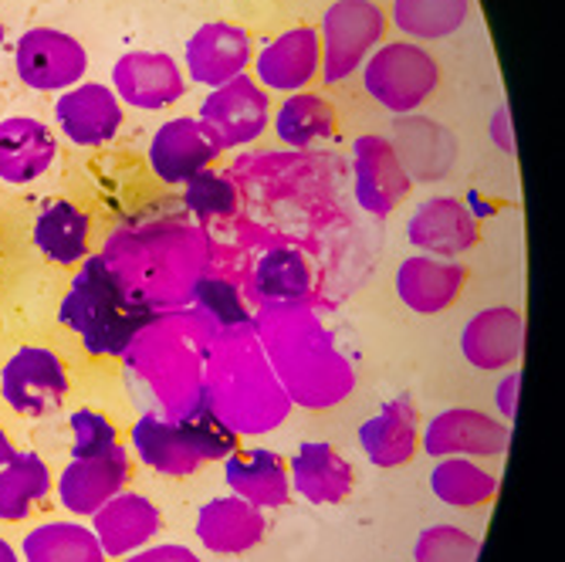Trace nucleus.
<instances>
[{
  "mask_svg": "<svg viewBox=\"0 0 565 562\" xmlns=\"http://www.w3.org/2000/svg\"><path fill=\"white\" fill-rule=\"evenodd\" d=\"M359 444L376 468H399L414 462L420 447V421L409 396L390 400L376 417L359 427Z\"/></svg>",
  "mask_w": 565,
  "mask_h": 562,
  "instance_id": "obj_29",
  "label": "nucleus"
},
{
  "mask_svg": "<svg viewBox=\"0 0 565 562\" xmlns=\"http://www.w3.org/2000/svg\"><path fill=\"white\" fill-rule=\"evenodd\" d=\"M275 123V136L285 146L305 149L319 139H332L335 136V109L332 102L316 95V92H295L288 95L278 113L271 116Z\"/></svg>",
  "mask_w": 565,
  "mask_h": 562,
  "instance_id": "obj_33",
  "label": "nucleus"
},
{
  "mask_svg": "<svg viewBox=\"0 0 565 562\" xmlns=\"http://www.w3.org/2000/svg\"><path fill=\"white\" fill-rule=\"evenodd\" d=\"M24 562H106L95 532L78 522H47L24 536Z\"/></svg>",
  "mask_w": 565,
  "mask_h": 562,
  "instance_id": "obj_32",
  "label": "nucleus"
},
{
  "mask_svg": "<svg viewBox=\"0 0 565 562\" xmlns=\"http://www.w3.org/2000/svg\"><path fill=\"white\" fill-rule=\"evenodd\" d=\"M183 65L186 75L203 85V88H217L237 75L247 72L250 65V34L237 24L227 21H207L193 31L183 51Z\"/></svg>",
  "mask_w": 565,
  "mask_h": 562,
  "instance_id": "obj_18",
  "label": "nucleus"
},
{
  "mask_svg": "<svg viewBox=\"0 0 565 562\" xmlns=\"http://www.w3.org/2000/svg\"><path fill=\"white\" fill-rule=\"evenodd\" d=\"M119 447V431L98 411L72 414V457H95Z\"/></svg>",
  "mask_w": 565,
  "mask_h": 562,
  "instance_id": "obj_39",
  "label": "nucleus"
},
{
  "mask_svg": "<svg viewBox=\"0 0 565 562\" xmlns=\"http://www.w3.org/2000/svg\"><path fill=\"white\" fill-rule=\"evenodd\" d=\"M221 142L214 132L203 126L196 116H180L167 119L149 142V167L163 183L183 187L196 173L211 170V163L221 157Z\"/></svg>",
  "mask_w": 565,
  "mask_h": 562,
  "instance_id": "obj_13",
  "label": "nucleus"
},
{
  "mask_svg": "<svg viewBox=\"0 0 565 562\" xmlns=\"http://www.w3.org/2000/svg\"><path fill=\"white\" fill-rule=\"evenodd\" d=\"M0 562H21V555L14 552V545L4 542V539H0Z\"/></svg>",
  "mask_w": 565,
  "mask_h": 562,
  "instance_id": "obj_44",
  "label": "nucleus"
},
{
  "mask_svg": "<svg viewBox=\"0 0 565 562\" xmlns=\"http://www.w3.org/2000/svg\"><path fill=\"white\" fill-rule=\"evenodd\" d=\"M250 329L258 336L291 406L332 411L352 393L355 370L312 305H262L258 316L250 319Z\"/></svg>",
  "mask_w": 565,
  "mask_h": 562,
  "instance_id": "obj_1",
  "label": "nucleus"
},
{
  "mask_svg": "<svg viewBox=\"0 0 565 562\" xmlns=\"http://www.w3.org/2000/svg\"><path fill=\"white\" fill-rule=\"evenodd\" d=\"M406 237L420 254L454 262L457 254H468L481 241V227L457 197H430L409 218Z\"/></svg>",
  "mask_w": 565,
  "mask_h": 562,
  "instance_id": "obj_19",
  "label": "nucleus"
},
{
  "mask_svg": "<svg viewBox=\"0 0 565 562\" xmlns=\"http://www.w3.org/2000/svg\"><path fill=\"white\" fill-rule=\"evenodd\" d=\"M494 139L504 152H511V132H508V109H498L494 116Z\"/></svg>",
  "mask_w": 565,
  "mask_h": 562,
  "instance_id": "obj_42",
  "label": "nucleus"
},
{
  "mask_svg": "<svg viewBox=\"0 0 565 562\" xmlns=\"http://www.w3.org/2000/svg\"><path fill=\"white\" fill-rule=\"evenodd\" d=\"M265 512L254 508L250 501L231 495V498H214L196 512V539L207 552L217 555H241L250 552L265 539Z\"/></svg>",
  "mask_w": 565,
  "mask_h": 562,
  "instance_id": "obj_26",
  "label": "nucleus"
},
{
  "mask_svg": "<svg viewBox=\"0 0 565 562\" xmlns=\"http://www.w3.org/2000/svg\"><path fill=\"white\" fill-rule=\"evenodd\" d=\"M386 14L376 0H335L322 18V82L339 85L383 44Z\"/></svg>",
  "mask_w": 565,
  "mask_h": 562,
  "instance_id": "obj_8",
  "label": "nucleus"
},
{
  "mask_svg": "<svg viewBox=\"0 0 565 562\" xmlns=\"http://www.w3.org/2000/svg\"><path fill=\"white\" fill-rule=\"evenodd\" d=\"M132 478V457L119 444L109 454L72 457L58 478V498L72 516H95L109 498H116Z\"/></svg>",
  "mask_w": 565,
  "mask_h": 562,
  "instance_id": "obj_17",
  "label": "nucleus"
},
{
  "mask_svg": "<svg viewBox=\"0 0 565 562\" xmlns=\"http://www.w3.org/2000/svg\"><path fill=\"white\" fill-rule=\"evenodd\" d=\"M122 291L149 312L190 309L207 282V244L193 227L152 224L122 231L98 254Z\"/></svg>",
  "mask_w": 565,
  "mask_h": 562,
  "instance_id": "obj_3",
  "label": "nucleus"
},
{
  "mask_svg": "<svg viewBox=\"0 0 565 562\" xmlns=\"http://www.w3.org/2000/svg\"><path fill=\"white\" fill-rule=\"evenodd\" d=\"M122 562H203V559L196 552H190L186 545L163 542V545H142V549L122 555Z\"/></svg>",
  "mask_w": 565,
  "mask_h": 562,
  "instance_id": "obj_40",
  "label": "nucleus"
},
{
  "mask_svg": "<svg viewBox=\"0 0 565 562\" xmlns=\"http://www.w3.org/2000/svg\"><path fill=\"white\" fill-rule=\"evenodd\" d=\"M525 349V319L511 305H491V309L471 316L460 332V352L475 370L498 373L515 367Z\"/></svg>",
  "mask_w": 565,
  "mask_h": 562,
  "instance_id": "obj_21",
  "label": "nucleus"
},
{
  "mask_svg": "<svg viewBox=\"0 0 565 562\" xmlns=\"http://www.w3.org/2000/svg\"><path fill=\"white\" fill-rule=\"evenodd\" d=\"M55 119L65 139L75 146H102L122 129V102L113 88L98 82H78L55 102Z\"/></svg>",
  "mask_w": 565,
  "mask_h": 562,
  "instance_id": "obj_20",
  "label": "nucleus"
},
{
  "mask_svg": "<svg viewBox=\"0 0 565 562\" xmlns=\"http://www.w3.org/2000/svg\"><path fill=\"white\" fill-rule=\"evenodd\" d=\"M203 406L234 437H262L285 424L291 400L281 390L250 319L217 326L203 356Z\"/></svg>",
  "mask_w": 565,
  "mask_h": 562,
  "instance_id": "obj_2",
  "label": "nucleus"
},
{
  "mask_svg": "<svg viewBox=\"0 0 565 562\" xmlns=\"http://www.w3.org/2000/svg\"><path fill=\"white\" fill-rule=\"evenodd\" d=\"M152 319L149 309L132 301L102 258H88L62 301V322L75 329L88 352L122 356L132 336Z\"/></svg>",
  "mask_w": 565,
  "mask_h": 562,
  "instance_id": "obj_5",
  "label": "nucleus"
},
{
  "mask_svg": "<svg viewBox=\"0 0 565 562\" xmlns=\"http://www.w3.org/2000/svg\"><path fill=\"white\" fill-rule=\"evenodd\" d=\"M352 170H355V200L359 208L373 218L393 214L406 200L414 180L399 167L396 152L386 136H359L352 146Z\"/></svg>",
  "mask_w": 565,
  "mask_h": 562,
  "instance_id": "obj_16",
  "label": "nucleus"
},
{
  "mask_svg": "<svg viewBox=\"0 0 565 562\" xmlns=\"http://www.w3.org/2000/svg\"><path fill=\"white\" fill-rule=\"evenodd\" d=\"M196 119L214 132L221 149L250 146L254 139H262V132L271 123V98L258 82H254V75L244 72V75L211 88L207 98L200 102Z\"/></svg>",
  "mask_w": 565,
  "mask_h": 562,
  "instance_id": "obj_9",
  "label": "nucleus"
},
{
  "mask_svg": "<svg viewBox=\"0 0 565 562\" xmlns=\"http://www.w3.org/2000/svg\"><path fill=\"white\" fill-rule=\"evenodd\" d=\"M0 393L8 406L24 417H44L58 411L68 396L65 363L44 346H24L0 370Z\"/></svg>",
  "mask_w": 565,
  "mask_h": 562,
  "instance_id": "obj_11",
  "label": "nucleus"
},
{
  "mask_svg": "<svg viewBox=\"0 0 565 562\" xmlns=\"http://www.w3.org/2000/svg\"><path fill=\"white\" fill-rule=\"evenodd\" d=\"M254 298L258 305H281V301H305L312 291V275L295 251H268L254 268Z\"/></svg>",
  "mask_w": 565,
  "mask_h": 562,
  "instance_id": "obj_36",
  "label": "nucleus"
},
{
  "mask_svg": "<svg viewBox=\"0 0 565 562\" xmlns=\"http://www.w3.org/2000/svg\"><path fill=\"white\" fill-rule=\"evenodd\" d=\"M519 386H522V377L519 373H508L501 383H498V393H494V403H498V411L508 421H515V411H519Z\"/></svg>",
  "mask_w": 565,
  "mask_h": 562,
  "instance_id": "obj_41",
  "label": "nucleus"
},
{
  "mask_svg": "<svg viewBox=\"0 0 565 562\" xmlns=\"http://www.w3.org/2000/svg\"><path fill=\"white\" fill-rule=\"evenodd\" d=\"M227 488L254 508H281L291 495L288 462L268 447H244L224 457Z\"/></svg>",
  "mask_w": 565,
  "mask_h": 562,
  "instance_id": "obj_27",
  "label": "nucleus"
},
{
  "mask_svg": "<svg viewBox=\"0 0 565 562\" xmlns=\"http://www.w3.org/2000/svg\"><path fill=\"white\" fill-rule=\"evenodd\" d=\"M34 244L47 262L82 265L88 254V218L72 200H51L34 221Z\"/></svg>",
  "mask_w": 565,
  "mask_h": 562,
  "instance_id": "obj_30",
  "label": "nucleus"
},
{
  "mask_svg": "<svg viewBox=\"0 0 565 562\" xmlns=\"http://www.w3.org/2000/svg\"><path fill=\"white\" fill-rule=\"evenodd\" d=\"M0 47H4V24H0Z\"/></svg>",
  "mask_w": 565,
  "mask_h": 562,
  "instance_id": "obj_45",
  "label": "nucleus"
},
{
  "mask_svg": "<svg viewBox=\"0 0 565 562\" xmlns=\"http://www.w3.org/2000/svg\"><path fill=\"white\" fill-rule=\"evenodd\" d=\"M424 454L430 457H498L511 444V427L471 406L437 414L424 431Z\"/></svg>",
  "mask_w": 565,
  "mask_h": 562,
  "instance_id": "obj_15",
  "label": "nucleus"
},
{
  "mask_svg": "<svg viewBox=\"0 0 565 562\" xmlns=\"http://www.w3.org/2000/svg\"><path fill=\"white\" fill-rule=\"evenodd\" d=\"M14 68L34 92H68L85 78L88 55L78 38L58 28H31L18 38Z\"/></svg>",
  "mask_w": 565,
  "mask_h": 562,
  "instance_id": "obj_10",
  "label": "nucleus"
},
{
  "mask_svg": "<svg viewBox=\"0 0 565 562\" xmlns=\"http://www.w3.org/2000/svg\"><path fill=\"white\" fill-rule=\"evenodd\" d=\"M471 18V0H393L390 21L399 34L424 41H444L465 28Z\"/></svg>",
  "mask_w": 565,
  "mask_h": 562,
  "instance_id": "obj_31",
  "label": "nucleus"
},
{
  "mask_svg": "<svg viewBox=\"0 0 565 562\" xmlns=\"http://www.w3.org/2000/svg\"><path fill=\"white\" fill-rule=\"evenodd\" d=\"M234 444L237 437L224 431L207 411L190 421L142 414L132 427V447L139 462L167 478H186L203 465L221 462V457L237 450Z\"/></svg>",
  "mask_w": 565,
  "mask_h": 562,
  "instance_id": "obj_6",
  "label": "nucleus"
},
{
  "mask_svg": "<svg viewBox=\"0 0 565 562\" xmlns=\"http://www.w3.org/2000/svg\"><path fill=\"white\" fill-rule=\"evenodd\" d=\"M47 491H51V475L41 457L31 450L14 454L0 468V519L4 522L28 519V512L41 498H47Z\"/></svg>",
  "mask_w": 565,
  "mask_h": 562,
  "instance_id": "obj_34",
  "label": "nucleus"
},
{
  "mask_svg": "<svg viewBox=\"0 0 565 562\" xmlns=\"http://www.w3.org/2000/svg\"><path fill=\"white\" fill-rule=\"evenodd\" d=\"M478 552H481V539L457 526L424 529L414 545L417 562H478Z\"/></svg>",
  "mask_w": 565,
  "mask_h": 562,
  "instance_id": "obj_37",
  "label": "nucleus"
},
{
  "mask_svg": "<svg viewBox=\"0 0 565 562\" xmlns=\"http://www.w3.org/2000/svg\"><path fill=\"white\" fill-rule=\"evenodd\" d=\"M183 200H186V208L196 218H203V221L227 218V214L237 211V190H234V183L224 173H214V170H203L190 183H183Z\"/></svg>",
  "mask_w": 565,
  "mask_h": 562,
  "instance_id": "obj_38",
  "label": "nucleus"
},
{
  "mask_svg": "<svg viewBox=\"0 0 565 562\" xmlns=\"http://www.w3.org/2000/svg\"><path fill=\"white\" fill-rule=\"evenodd\" d=\"M160 529H163L160 508L152 505L146 495L126 491V488L92 516V532H95L102 552L116 555V559L149 545Z\"/></svg>",
  "mask_w": 565,
  "mask_h": 562,
  "instance_id": "obj_24",
  "label": "nucleus"
},
{
  "mask_svg": "<svg viewBox=\"0 0 565 562\" xmlns=\"http://www.w3.org/2000/svg\"><path fill=\"white\" fill-rule=\"evenodd\" d=\"M217 322L200 309L152 312V319L132 336L122 360L126 370L149 386L163 406V417L190 421L203 414V356Z\"/></svg>",
  "mask_w": 565,
  "mask_h": 562,
  "instance_id": "obj_4",
  "label": "nucleus"
},
{
  "mask_svg": "<svg viewBox=\"0 0 565 562\" xmlns=\"http://www.w3.org/2000/svg\"><path fill=\"white\" fill-rule=\"evenodd\" d=\"M390 146L409 180H444L457 163V136L447 126L424 119L417 113L396 119Z\"/></svg>",
  "mask_w": 565,
  "mask_h": 562,
  "instance_id": "obj_22",
  "label": "nucleus"
},
{
  "mask_svg": "<svg viewBox=\"0 0 565 562\" xmlns=\"http://www.w3.org/2000/svg\"><path fill=\"white\" fill-rule=\"evenodd\" d=\"M113 92L132 109L160 113L186 95V75L167 51H126L113 65Z\"/></svg>",
  "mask_w": 565,
  "mask_h": 562,
  "instance_id": "obj_12",
  "label": "nucleus"
},
{
  "mask_svg": "<svg viewBox=\"0 0 565 562\" xmlns=\"http://www.w3.org/2000/svg\"><path fill=\"white\" fill-rule=\"evenodd\" d=\"M430 491L450 508H478L494 498L498 478L484 471L475 457H440L430 471Z\"/></svg>",
  "mask_w": 565,
  "mask_h": 562,
  "instance_id": "obj_35",
  "label": "nucleus"
},
{
  "mask_svg": "<svg viewBox=\"0 0 565 562\" xmlns=\"http://www.w3.org/2000/svg\"><path fill=\"white\" fill-rule=\"evenodd\" d=\"M468 282L465 265L430 258V254H409L396 268V295L409 312L437 316L460 298Z\"/></svg>",
  "mask_w": 565,
  "mask_h": 562,
  "instance_id": "obj_23",
  "label": "nucleus"
},
{
  "mask_svg": "<svg viewBox=\"0 0 565 562\" xmlns=\"http://www.w3.org/2000/svg\"><path fill=\"white\" fill-rule=\"evenodd\" d=\"M291 488L312 505H339L352 495L355 475L345 457L322 441L301 444L288 462Z\"/></svg>",
  "mask_w": 565,
  "mask_h": 562,
  "instance_id": "obj_28",
  "label": "nucleus"
},
{
  "mask_svg": "<svg viewBox=\"0 0 565 562\" xmlns=\"http://www.w3.org/2000/svg\"><path fill=\"white\" fill-rule=\"evenodd\" d=\"M18 450H14V444H11V437H8V431L4 427H0V468H4L8 462H11V457H14Z\"/></svg>",
  "mask_w": 565,
  "mask_h": 562,
  "instance_id": "obj_43",
  "label": "nucleus"
},
{
  "mask_svg": "<svg viewBox=\"0 0 565 562\" xmlns=\"http://www.w3.org/2000/svg\"><path fill=\"white\" fill-rule=\"evenodd\" d=\"M250 68L265 92H305L322 75V38L316 28H288L254 55Z\"/></svg>",
  "mask_w": 565,
  "mask_h": 562,
  "instance_id": "obj_14",
  "label": "nucleus"
},
{
  "mask_svg": "<svg viewBox=\"0 0 565 562\" xmlns=\"http://www.w3.org/2000/svg\"><path fill=\"white\" fill-rule=\"evenodd\" d=\"M58 157V139L34 116L0 119V180L24 187L44 177Z\"/></svg>",
  "mask_w": 565,
  "mask_h": 562,
  "instance_id": "obj_25",
  "label": "nucleus"
},
{
  "mask_svg": "<svg viewBox=\"0 0 565 562\" xmlns=\"http://www.w3.org/2000/svg\"><path fill=\"white\" fill-rule=\"evenodd\" d=\"M363 88L380 109L414 116L440 88V65L417 41H383L363 62Z\"/></svg>",
  "mask_w": 565,
  "mask_h": 562,
  "instance_id": "obj_7",
  "label": "nucleus"
}]
</instances>
